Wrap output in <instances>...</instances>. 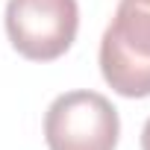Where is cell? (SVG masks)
<instances>
[{"instance_id":"cell-5","label":"cell","mask_w":150,"mask_h":150,"mask_svg":"<svg viewBox=\"0 0 150 150\" xmlns=\"http://www.w3.org/2000/svg\"><path fill=\"white\" fill-rule=\"evenodd\" d=\"M141 3H150V0H141Z\"/></svg>"},{"instance_id":"cell-3","label":"cell","mask_w":150,"mask_h":150,"mask_svg":"<svg viewBox=\"0 0 150 150\" xmlns=\"http://www.w3.org/2000/svg\"><path fill=\"white\" fill-rule=\"evenodd\" d=\"M77 0H9L6 33L12 47L33 62H53L77 38Z\"/></svg>"},{"instance_id":"cell-2","label":"cell","mask_w":150,"mask_h":150,"mask_svg":"<svg viewBox=\"0 0 150 150\" xmlns=\"http://www.w3.org/2000/svg\"><path fill=\"white\" fill-rule=\"evenodd\" d=\"M121 135L118 109L97 91H65L44 115L50 150H115Z\"/></svg>"},{"instance_id":"cell-1","label":"cell","mask_w":150,"mask_h":150,"mask_svg":"<svg viewBox=\"0 0 150 150\" xmlns=\"http://www.w3.org/2000/svg\"><path fill=\"white\" fill-rule=\"evenodd\" d=\"M100 74L121 97H150V3H118L100 38Z\"/></svg>"},{"instance_id":"cell-4","label":"cell","mask_w":150,"mask_h":150,"mask_svg":"<svg viewBox=\"0 0 150 150\" xmlns=\"http://www.w3.org/2000/svg\"><path fill=\"white\" fill-rule=\"evenodd\" d=\"M141 150H150V118H147V124L141 129Z\"/></svg>"}]
</instances>
